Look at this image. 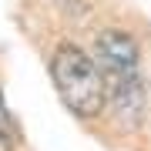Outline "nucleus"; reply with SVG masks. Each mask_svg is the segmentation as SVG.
<instances>
[{"label": "nucleus", "instance_id": "obj_1", "mask_svg": "<svg viewBox=\"0 0 151 151\" xmlns=\"http://www.w3.org/2000/svg\"><path fill=\"white\" fill-rule=\"evenodd\" d=\"M50 74H54V87L64 101V108L77 118H94L104 108V70L101 64L81 50L77 44H64L57 47L54 60H50Z\"/></svg>", "mask_w": 151, "mask_h": 151}, {"label": "nucleus", "instance_id": "obj_2", "mask_svg": "<svg viewBox=\"0 0 151 151\" xmlns=\"http://www.w3.org/2000/svg\"><path fill=\"white\" fill-rule=\"evenodd\" d=\"M97 64L104 70V81L111 87H131L141 84V64H138V44L124 30H101L97 34Z\"/></svg>", "mask_w": 151, "mask_h": 151}, {"label": "nucleus", "instance_id": "obj_3", "mask_svg": "<svg viewBox=\"0 0 151 151\" xmlns=\"http://www.w3.org/2000/svg\"><path fill=\"white\" fill-rule=\"evenodd\" d=\"M17 141V131H14V118L10 111H7V101H4V91H0V145L10 148Z\"/></svg>", "mask_w": 151, "mask_h": 151}]
</instances>
